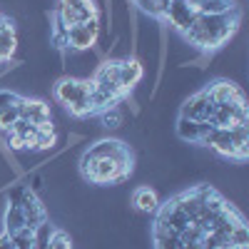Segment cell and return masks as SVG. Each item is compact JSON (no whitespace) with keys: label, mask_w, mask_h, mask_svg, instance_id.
Listing matches in <instances>:
<instances>
[{"label":"cell","mask_w":249,"mask_h":249,"mask_svg":"<svg viewBox=\"0 0 249 249\" xmlns=\"http://www.w3.org/2000/svg\"><path fill=\"white\" fill-rule=\"evenodd\" d=\"M80 172L92 184L122 182L132 175V152L120 140H100L82 155Z\"/></svg>","instance_id":"1"},{"label":"cell","mask_w":249,"mask_h":249,"mask_svg":"<svg viewBox=\"0 0 249 249\" xmlns=\"http://www.w3.org/2000/svg\"><path fill=\"white\" fill-rule=\"evenodd\" d=\"M239 18H242L239 8L222 13V15H197L195 23L182 33V37L199 53H212V50L222 48L237 33Z\"/></svg>","instance_id":"2"},{"label":"cell","mask_w":249,"mask_h":249,"mask_svg":"<svg viewBox=\"0 0 249 249\" xmlns=\"http://www.w3.org/2000/svg\"><path fill=\"white\" fill-rule=\"evenodd\" d=\"M199 144L212 147L217 155L239 160L244 162L249 157V124H239V127H210Z\"/></svg>","instance_id":"3"},{"label":"cell","mask_w":249,"mask_h":249,"mask_svg":"<svg viewBox=\"0 0 249 249\" xmlns=\"http://www.w3.org/2000/svg\"><path fill=\"white\" fill-rule=\"evenodd\" d=\"M90 92H92V80H77V77H60L53 88L55 100L65 107L72 117H90Z\"/></svg>","instance_id":"4"},{"label":"cell","mask_w":249,"mask_h":249,"mask_svg":"<svg viewBox=\"0 0 249 249\" xmlns=\"http://www.w3.org/2000/svg\"><path fill=\"white\" fill-rule=\"evenodd\" d=\"M97 37H100V23H97V20H90V23H77V25L68 28V48L72 53L92 50L97 45Z\"/></svg>","instance_id":"5"},{"label":"cell","mask_w":249,"mask_h":249,"mask_svg":"<svg viewBox=\"0 0 249 249\" xmlns=\"http://www.w3.org/2000/svg\"><path fill=\"white\" fill-rule=\"evenodd\" d=\"M212 112H214L212 97L207 95V90H199V92H195L192 97L184 100V105H182V110H179V117L197 120V122H210Z\"/></svg>","instance_id":"6"},{"label":"cell","mask_w":249,"mask_h":249,"mask_svg":"<svg viewBox=\"0 0 249 249\" xmlns=\"http://www.w3.org/2000/svg\"><path fill=\"white\" fill-rule=\"evenodd\" d=\"M90 80H92V85H95L97 90L112 95L115 100H120V97L124 95V92L120 90V85H117V60H102Z\"/></svg>","instance_id":"7"},{"label":"cell","mask_w":249,"mask_h":249,"mask_svg":"<svg viewBox=\"0 0 249 249\" xmlns=\"http://www.w3.org/2000/svg\"><path fill=\"white\" fill-rule=\"evenodd\" d=\"M20 117L28 120L35 127H53V112L45 105L43 100H35V97H20Z\"/></svg>","instance_id":"8"},{"label":"cell","mask_w":249,"mask_h":249,"mask_svg":"<svg viewBox=\"0 0 249 249\" xmlns=\"http://www.w3.org/2000/svg\"><path fill=\"white\" fill-rule=\"evenodd\" d=\"M15 204H20L23 217H25V227H30V230H35L37 224H43L48 219L45 207L40 204V199H37V192H33L30 187H23V192H20V197H18Z\"/></svg>","instance_id":"9"},{"label":"cell","mask_w":249,"mask_h":249,"mask_svg":"<svg viewBox=\"0 0 249 249\" xmlns=\"http://www.w3.org/2000/svg\"><path fill=\"white\" fill-rule=\"evenodd\" d=\"M195 18H197V10L187 3V0H170L167 8H164V15H162V20H167V23L179 33H184L190 28L195 23Z\"/></svg>","instance_id":"10"},{"label":"cell","mask_w":249,"mask_h":249,"mask_svg":"<svg viewBox=\"0 0 249 249\" xmlns=\"http://www.w3.org/2000/svg\"><path fill=\"white\" fill-rule=\"evenodd\" d=\"M204 90L212 97L214 105H247L244 92L230 80H214L212 85H207Z\"/></svg>","instance_id":"11"},{"label":"cell","mask_w":249,"mask_h":249,"mask_svg":"<svg viewBox=\"0 0 249 249\" xmlns=\"http://www.w3.org/2000/svg\"><path fill=\"white\" fill-rule=\"evenodd\" d=\"M247 122V105H214V112L210 117L212 127H239Z\"/></svg>","instance_id":"12"},{"label":"cell","mask_w":249,"mask_h":249,"mask_svg":"<svg viewBox=\"0 0 249 249\" xmlns=\"http://www.w3.org/2000/svg\"><path fill=\"white\" fill-rule=\"evenodd\" d=\"M142 77H144V70H142L140 60L135 55L124 57V60H117V85L124 95H127L135 85H140Z\"/></svg>","instance_id":"13"},{"label":"cell","mask_w":249,"mask_h":249,"mask_svg":"<svg viewBox=\"0 0 249 249\" xmlns=\"http://www.w3.org/2000/svg\"><path fill=\"white\" fill-rule=\"evenodd\" d=\"M57 8H65L72 15V25L90 23V20L100 18V10H97L95 0H57Z\"/></svg>","instance_id":"14"},{"label":"cell","mask_w":249,"mask_h":249,"mask_svg":"<svg viewBox=\"0 0 249 249\" xmlns=\"http://www.w3.org/2000/svg\"><path fill=\"white\" fill-rule=\"evenodd\" d=\"M210 127H212L210 122H197V120H187V117L177 120V135H179V140L192 142V144L195 142L199 144V140L210 132Z\"/></svg>","instance_id":"15"},{"label":"cell","mask_w":249,"mask_h":249,"mask_svg":"<svg viewBox=\"0 0 249 249\" xmlns=\"http://www.w3.org/2000/svg\"><path fill=\"white\" fill-rule=\"evenodd\" d=\"M15 45H18V35H15V28H13V20L5 18V23L0 25V62L13 57Z\"/></svg>","instance_id":"16"},{"label":"cell","mask_w":249,"mask_h":249,"mask_svg":"<svg viewBox=\"0 0 249 249\" xmlns=\"http://www.w3.org/2000/svg\"><path fill=\"white\" fill-rule=\"evenodd\" d=\"M132 204L137 207L140 212L155 214L157 207H160V197H157V192L152 190V187H137L135 195H132Z\"/></svg>","instance_id":"17"},{"label":"cell","mask_w":249,"mask_h":249,"mask_svg":"<svg viewBox=\"0 0 249 249\" xmlns=\"http://www.w3.org/2000/svg\"><path fill=\"white\" fill-rule=\"evenodd\" d=\"M152 242H155V249H182L179 234L167 230V227H162V224L152 227Z\"/></svg>","instance_id":"18"},{"label":"cell","mask_w":249,"mask_h":249,"mask_svg":"<svg viewBox=\"0 0 249 249\" xmlns=\"http://www.w3.org/2000/svg\"><path fill=\"white\" fill-rule=\"evenodd\" d=\"M25 227V217H23V210H20V204L10 202L8 210H5V217H3V232L5 234H15Z\"/></svg>","instance_id":"19"},{"label":"cell","mask_w":249,"mask_h":249,"mask_svg":"<svg viewBox=\"0 0 249 249\" xmlns=\"http://www.w3.org/2000/svg\"><path fill=\"white\" fill-rule=\"evenodd\" d=\"M132 5H137V10L147 13V15L157 18V20H162L164 8H167V3H164V0H132Z\"/></svg>","instance_id":"20"},{"label":"cell","mask_w":249,"mask_h":249,"mask_svg":"<svg viewBox=\"0 0 249 249\" xmlns=\"http://www.w3.org/2000/svg\"><path fill=\"white\" fill-rule=\"evenodd\" d=\"M55 142H57V135H55L53 127H40L33 150H50V147H55Z\"/></svg>","instance_id":"21"},{"label":"cell","mask_w":249,"mask_h":249,"mask_svg":"<svg viewBox=\"0 0 249 249\" xmlns=\"http://www.w3.org/2000/svg\"><path fill=\"white\" fill-rule=\"evenodd\" d=\"M100 120H102V127L115 130V127H120V124H122V112L112 105V107H107V110L100 112Z\"/></svg>","instance_id":"22"},{"label":"cell","mask_w":249,"mask_h":249,"mask_svg":"<svg viewBox=\"0 0 249 249\" xmlns=\"http://www.w3.org/2000/svg\"><path fill=\"white\" fill-rule=\"evenodd\" d=\"M10 237H13V247L15 249H33V230L30 227H23L20 232H15Z\"/></svg>","instance_id":"23"},{"label":"cell","mask_w":249,"mask_h":249,"mask_svg":"<svg viewBox=\"0 0 249 249\" xmlns=\"http://www.w3.org/2000/svg\"><path fill=\"white\" fill-rule=\"evenodd\" d=\"M20 105V102H18ZM18 105H13V107H8V110H3L0 112V130H10L13 124L20 120V107Z\"/></svg>","instance_id":"24"},{"label":"cell","mask_w":249,"mask_h":249,"mask_svg":"<svg viewBox=\"0 0 249 249\" xmlns=\"http://www.w3.org/2000/svg\"><path fill=\"white\" fill-rule=\"evenodd\" d=\"M48 249H72V242L62 230H55L53 237H50V247Z\"/></svg>","instance_id":"25"},{"label":"cell","mask_w":249,"mask_h":249,"mask_svg":"<svg viewBox=\"0 0 249 249\" xmlns=\"http://www.w3.org/2000/svg\"><path fill=\"white\" fill-rule=\"evenodd\" d=\"M18 102H20V95H15L13 90H0V112L18 105Z\"/></svg>","instance_id":"26"},{"label":"cell","mask_w":249,"mask_h":249,"mask_svg":"<svg viewBox=\"0 0 249 249\" xmlns=\"http://www.w3.org/2000/svg\"><path fill=\"white\" fill-rule=\"evenodd\" d=\"M0 249H15L13 247V237L5 234V232H0Z\"/></svg>","instance_id":"27"},{"label":"cell","mask_w":249,"mask_h":249,"mask_svg":"<svg viewBox=\"0 0 249 249\" xmlns=\"http://www.w3.org/2000/svg\"><path fill=\"white\" fill-rule=\"evenodd\" d=\"M5 23V15H0V25H3Z\"/></svg>","instance_id":"28"}]
</instances>
